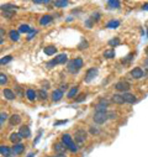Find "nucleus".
<instances>
[{"instance_id":"obj_12","label":"nucleus","mask_w":148,"mask_h":157,"mask_svg":"<svg viewBox=\"0 0 148 157\" xmlns=\"http://www.w3.org/2000/svg\"><path fill=\"white\" fill-rule=\"evenodd\" d=\"M9 138H10V141L12 142L14 145H15V144H20V141H21L22 137L20 136V134H18V132H12Z\"/></svg>"},{"instance_id":"obj_1","label":"nucleus","mask_w":148,"mask_h":157,"mask_svg":"<svg viewBox=\"0 0 148 157\" xmlns=\"http://www.w3.org/2000/svg\"><path fill=\"white\" fill-rule=\"evenodd\" d=\"M74 140H75L78 144H83L86 140V131L83 130V129H79L74 132Z\"/></svg>"},{"instance_id":"obj_5","label":"nucleus","mask_w":148,"mask_h":157,"mask_svg":"<svg viewBox=\"0 0 148 157\" xmlns=\"http://www.w3.org/2000/svg\"><path fill=\"white\" fill-rule=\"evenodd\" d=\"M122 98H123V101L127 104H133L136 103L137 98L133 94H130V93H122Z\"/></svg>"},{"instance_id":"obj_30","label":"nucleus","mask_w":148,"mask_h":157,"mask_svg":"<svg viewBox=\"0 0 148 157\" xmlns=\"http://www.w3.org/2000/svg\"><path fill=\"white\" fill-rule=\"evenodd\" d=\"M104 57H106V58H114L115 57V52H114L112 50L105 51V52H104Z\"/></svg>"},{"instance_id":"obj_42","label":"nucleus","mask_w":148,"mask_h":157,"mask_svg":"<svg viewBox=\"0 0 148 157\" xmlns=\"http://www.w3.org/2000/svg\"><path fill=\"white\" fill-rule=\"evenodd\" d=\"M143 68H145L146 71L148 72V57L145 59V61H143Z\"/></svg>"},{"instance_id":"obj_32","label":"nucleus","mask_w":148,"mask_h":157,"mask_svg":"<svg viewBox=\"0 0 148 157\" xmlns=\"http://www.w3.org/2000/svg\"><path fill=\"white\" fill-rule=\"evenodd\" d=\"M88 46H89V45H88L86 41L85 40H82V42L78 45V48H79V50H85V48H88Z\"/></svg>"},{"instance_id":"obj_4","label":"nucleus","mask_w":148,"mask_h":157,"mask_svg":"<svg viewBox=\"0 0 148 157\" xmlns=\"http://www.w3.org/2000/svg\"><path fill=\"white\" fill-rule=\"evenodd\" d=\"M130 74L132 76V78H135V79H141V78L145 76V72L142 71L141 67H136V68H133L132 71L130 72Z\"/></svg>"},{"instance_id":"obj_51","label":"nucleus","mask_w":148,"mask_h":157,"mask_svg":"<svg viewBox=\"0 0 148 157\" xmlns=\"http://www.w3.org/2000/svg\"><path fill=\"white\" fill-rule=\"evenodd\" d=\"M8 157H15V155H12V154H11L10 156H8Z\"/></svg>"},{"instance_id":"obj_11","label":"nucleus","mask_w":148,"mask_h":157,"mask_svg":"<svg viewBox=\"0 0 148 157\" xmlns=\"http://www.w3.org/2000/svg\"><path fill=\"white\" fill-rule=\"evenodd\" d=\"M37 92H35L34 89H27L26 90V98L29 99L30 101H34V100H36V98H37Z\"/></svg>"},{"instance_id":"obj_31","label":"nucleus","mask_w":148,"mask_h":157,"mask_svg":"<svg viewBox=\"0 0 148 157\" xmlns=\"http://www.w3.org/2000/svg\"><path fill=\"white\" fill-rule=\"evenodd\" d=\"M108 43H109V46H111V47H112V46H119L120 45V39H117V37L111 39Z\"/></svg>"},{"instance_id":"obj_21","label":"nucleus","mask_w":148,"mask_h":157,"mask_svg":"<svg viewBox=\"0 0 148 157\" xmlns=\"http://www.w3.org/2000/svg\"><path fill=\"white\" fill-rule=\"evenodd\" d=\"M67 54L66 53H61V54H58L57 57L54 58V61H56V63L57 64H59V63H64V62H67Z\"/></svg>"},{"instance_id":"obj_46","label":"nucleus","mask_w":148,"mask_h":157,"mask_svg":"<svg viewBox=\"0 0 148 157\" xmlns=\"http://www.w3.org/2000/svg\"><path fill=\"white\" fill-rule=\"evenodd\" d=\"M131 58H132V54H128L126 59H122V63H126V62H127V61H130Z\"/></svg>"},{"instance_id":"obj_48","label":"nucleus","mask_w":148,"mask_h":157,"mask_svg":"<svg viewBox=\"0 0 148 157\" xmlns=\"http://www.w3.org/2000/svg\"><path fill=\"white\" fill-rule=\"evenodd\" d=\"M142 9H143V10H148V3H147V4H145V5L142 6Z\"/></svg>"},{"instance_id":"obj_29","label":"nucleus","mask_w":148,"mask_h":157,"mask_svg":"<svg viewBox=\"0 0 148 157\" xmlns=\"http://www.w3.org/2000/svg\"><path fill=\"white\" fill-rule=\"evenodd\" d=\"M37 94H38V96H40V99H42V100H46L47 99V92L46 90H43V89H40L38 92H37Z\"/></svg>"},{"instance_id":"obj_2","label":"nucleus","mask_w":148,"mask_h":157,"mask_svg":"<svg viewBox=\"0 0 148 157\" xmlns=\"http://www.w3.org/2000/svg\"><path fill=\"white\" fill-rule=\"evenodd\" d=\"M108 119H109L108 113H95V114H94V116H92V120H94V123L99 124V125L104 124Z\"/></svg>"},{"instance_id":"obj_25","label":"nucleus","mask_w":148,"mask_h":157,"mask_svg":"<svg viewBox=\"0 0 148 157\" xmlns=\"http://www.w3.org/2000/svg\"><path fill=\"white\" fill-rule=\"evenodd\" d=\"M77 93H78V87H73V88L68 92L67 98H68V99H72V98H74V96L77 95Z\"/></svg>"},{"instance_id":"obj_19","label":"nucleus","mask_w":148,"mask_h":157,"mask_svg":"<svg viewBox=\"0 0 148 157\" xmlns=\"http://www.w3.org/2000/svg\"><path fill=\"white\" fill-rule=\"evenodd\" d=\"M9 37H10L11 41L16 42V41H18V39H20V32L15 31V30H11L10 32H9Z\"/></svg>"},{"instance_id":"obj_13","label":"nucleus","mask_w":148,"mask_h":157,"mask_svg":"<svg viewBox=\"0 0 148 157\" xmlns=\"http://www.w3.org/2000/svg\"><path fill=\"white\" fill-rule=\"evenodd\" d=\"M52 20H53V17L51 16V15H43V16L40 19V25H41V26H46V25H48Z\"/></svg>"},{"instance_id":"obj_15","label":"nucleus","mask_w":148,"mask_h":157,"mask_svg":"<svg viewBox=\"0 0 148 157\" xmlns=\"http://www.w3.org/2000/svg\"><path fill=\"white\" fill-rule=\"evenodd\" d=\"M17 31H18V32H22V34H31V32L34 31V30H32L29 25L22 24V25L18 26V30H17Z\"/></svg>"},{"instance_id":"obj_24","label":"nucleus","mask_w":148,"mask_h":157,"mask_svg":"<svg viewBox=\"0 0 148 157\" xmlns=\"http://www.w3.org/2000/svg\"><path fill=\"white\" fill-rule=\"evenodd\" d=\"M119 26H120L119 20H111L106 24V27H108V29H116V27H119Z\"/></svg>"},{"instance_id":"obj_16","label":"nucleus","mask_w":148,"mask_h":157,"mask_svg":"<svg viewBox=\"0 0 148 157\" xmlns=\"http://www.w3.org/2000/svg\"><path fill=\"white\" fill-rule=\"evenodd\" d=\"M43 52H45V54H47V56H52V54L57 52V48H56L54 46H46L43 48Z\"/></svg>"},{"instance_id":"obj_28","label":"nucleus","mask_w":148,"mask_h":157,"mask_svg":"<svg viewBox=\"0 0 148 157\" xmlns=\"http://www.w3.org/2000/svg\"><path fill=\"white\" fill-rule=\"evenodd\" d=\"M53 4H54L56 8H64L68 4V1L67 0H58V1H54Z\"/></svg>"},{"instance_id":"obj_37","label":"nucleus","mask_w":148,"mask_h":157,"mask_svg":"<svg viewBox=\"0 0 148 157\" xmlns=\"http://www.w3.org/2000/svg\"><path fill=\"white\" fill-rule=\"evenodd\" d=\"M8 119V114L6 113H1V118H0V123H1V126L4 125V121H5V120Z\"/></svg>"},{"instance_id":"obj_49","label":"nucleus","mask_w":148,"mask_h":157,"mask_svg":"<svg viewBox=\"0 0 148 157\" xmlns=\"http://www.w3.org/2000/svg\"><path fill=\"white\" fill-rule=\"evenodd\" d=\"M66 89H67V85H66V84L61 87V90H66Z\"/></svg>"},{"instance_id":"obj_7","label":"nucleus","mask_w":148,"mask_h":157,"mask_svg":"<svg viewBox=\"0 0 148 157\" xmlns=\"http://www.w3.org/2000/svg\"><path fill=\"white\" fill-rule=\"evenodd\" d=\"M18 134H20V136L22 138H29L31 136V131H30V127L29 126H21L20 130H18Z\"/></svg>"},{"instance_id":"obj_40","label":"nucleus","mask_w":148,"mask_h":157,"mask_svg":"<svg viewBox=\"0 0 148 157\" xmlns=\"http://www.w3.org/2000/svg\"><path fill=\"white\" fill-rule=\"evenodd\" d=\"M56 64H57V63H56V61H54V59H52V61L47 62V64H46V66H47L48 68H52V67H54V66H56Z\"/></svg>"},{"instance_id":"obj_3","label":"nucleus","mask_w":148,"mask_h":157,"mask_svg":"<svg viewBox=\"0 0 148 157\" xmlns=\"http://www.w3.org/2000/svg\"><path fill=\"white\" fill-rule=\"evenodd\" d=\"M115 88H116V90H119V92H122V93H127L131 87H130V84H128L127 82L121 81V82H117V83H116Z\"/></svg>"},{"instance_id":"obj_43","label":"nucleus","mask_w":148,"mask_h":157,"mask_svg":"<svg viewBox=\"0 0 148 157\" xmlns=\"http://www.w3.org/2000/svg\"><path fill=\"white\" fill-rule=\"evenodd\" d=\"M67 120H59V121H56L54 123V126H58V125H62V124H66Z\"/></svg>"},{"instance_id":"obj_26","label":"nucleus","mask_w":148,"mask_h":157,"mask_svg":"<svg viewBox=\"0 0 148 157\" xmlns=\"http://www.w3.org/2000/svg\"><path fill=\"white\" fill-rule=\"evenodd\" d=\"M68 71L69 72H71V73H77L78 72V69H77V67L75 66H74V62H73V59H72V61H69L68 62Z\"/></svg>"},{"instance_id":"obj_44","label":"nucleus","mask_w":148,"mask_h":157,"mask_svg":"<svg viewBox=\"0 0 148 157\" xmlns=\"http://www.w3.org/2000/svg\"><path fill=\"white\" fill-rule=\"evenodd\" d=\"M108 116H109V119H115V118H116V113L110 112V113H108Z\"/></svg>"},{"instance_id":"obj_36","label":"nucleus","mask_w":148,"mask_h":157,"mask_svg":"<svg viewBox=\"0 0 148 157\" xmlns=\"http://www.w3.org/2000/svg\"><path fill=\"white\" fill-rule=\"evenodd\" d=\"M67 149H68L69 151H72V152H77V151H78V146H77V145H74V142H73V144H72V145H69Z\"/></svg>"},{"instance_id":"obj_8","label":"nucleus","mask_w":148,"mask_h":157,"mask_svg":"<svg viewBox=\"0 0 148 157\" xmlns=\"http://www.w3.org/2000/svg\"><path fill=\"white\" fill-rule=\"evenodd\" d=\"M25 150V146L22 145V144H15L12 147H11V152H12V155H20L22 154Z\"/></svg>"},{"instance_id":"obj_50","label":"nucleus","mask_w":148,"mask_h":157,"mask_svg":"<svg viewBox=\"0 0 148 157\" xmlns=\"http://www.w3.org/2000/svg\"><path fill=\"white\" fill-rule=\"evenodd\" d=\"M146 54H147V56H148V47L146 48Z\"/></svg>"},{"instance_id":"obj_34","label":"nucleus","mask_w":148,"mask_h":157,"mask_svg":"<svg viewBox=\"0 0 148 157\" xmlns=\"http://www.w3.org/2000/svg\"><path fill=\"white\" fill-rule=\"evenodd\" d=\"M12 59V57L11 56H6V57H4V58H1V61H0V63L1 64H6V63H9Z\"/></svg>"},{"instance_id":"obj_6","label":"nucleus","mask_w":148,"mask_h":157,"mask_svg":"<svg viewBox=\"0 0 148 157\" xmlns=\"http://www.w3.org/2000/svg\"><path fill=\"white\" fill-rule=\"evenodd\" d=\"M96 74H98V69H96V68L88 69V71H86V76H85V82H90L91 79H94Z\"/></svg>"},{"instance_id":"obj_9","label":"nucleus","mask_w":148,"mask_h":157,"mask_svg":"<svg viewBox=\"0 0 148 157\" xmlns=\"http://www.w3.org/2000/svg\"><path fill=\"white\" fill-rule=\"evenodd\" d=\"M51 98H52L53 101H59L62 98H63V90L61 89H56L52 92V95H51Z\"/></svg>"},{"instance_id":"obj_38","label":"nucleus","mask_w":148,"mask_h":157,"mask_svg":"<svg viewBox=\"0 0 148 157\" xmlns=\"http://www.w3.org/2000/svg\"><path fill=\"white\" fill-rule=\"evenodd\" d=\"M90 134H91V135H98V134H99V130H98L96 127L91 126V127H90Z\"/></svg>"},{"instance_id":"obj_17","label":"nucleus","mask_w":148,"mask_h":157,"mask_svg":"<svg viewBox=\"0 0 148 157\" xmlns=\"http://www.w3.org/2000/svg\"><path fill=\"white\" fill-rule=\"evenodd\" d=\"M0 152H1V156H4V157H8V156H10L12 152H11V149H9L8 146H5V145H1L0 146Z\"/></svg>"},{"instance_id":"obj_45","label":"nucleus","mask_w":148,"mask_h":157,"mask_svg":"<svg viewBox=\"0 0 148 157\" xmlns=\"http://www.w3.org/2000/svg\"><path fill=\"white\" fill-rule=\"evenodd\" d=\"M12 14H14V11H5L4 15H5V17H10V16H12Z\"/></svg>"},{"instance_id":"obj_39","label":"nucleus","mask_w":148,"mask_h":157,"mask_svg":"<svg viewBox=\"0 0 148 157\" xmlns=\"http://www.w3.org/2000/svg\"><path fill=\"white\" fill-rule=\"evenodd\" d=\"M85 98H86V95L82 94V95H79V98H75V101H77V103H80V101H84Z\"/></svg>"},{"instance_id":"obj_41","label":"nucleus","mask_w":148,"mask_h":157,"mask_svg":"<svg viewBox=\"0 0 148 157\" xmlns=\"http://www.w3.org/2000/svg\"><path fill=\"white\" fill-rule=\"evenodd\" d=\"M36 34H37V31H36V30H34V31H32L29 36H27V40H29V41H30V40H32V39L35 37V35H36Z\"/></svg>"},{"instance_id":"obj_33","label":"nucleus","mask_w":148,"mask_h":157,"mask_svg":"<svg viewBox=\"0 0 148 157\" xmlns=\"http://www.w3.org/2000/svg\"><path fill=\"white\" fill-rule=\"evenodd\" d=\"M6 83H8V78H6V76L4 74V73H1V74H0V84L5 85Z\"/></svg>"},{"instance_id":"obj_23","label":"nucleus","mask_w":148,"mask_h":157,"mask_svg":"<svg viewBox=\"0 0 148 157\" xmlns=\"http://www.w3.org/2000/svg\"><path fill=\"white\" fill-rule=\"evenodd\" d=\"M53 149H54V151L57 152V154H64L66 146H64L63 144H59V142H58V144H56V145H54Z\"/></svg>"},{"instance_id":"obj_20","label":"nucleus","mask_w":148,"mask_h":157,"mask_svg":"<svg viewBox=\"0 0 148 157\" xmlns=\"http://www.w3.org/2000/svg\"><path fill=\"white\" fill-rule=\"evenodd\" d=\"M111 100L116 104H123L125 103L123 98H122V94H114L112 96H111Z\"/></svg>"},{"instance_id":"obj_18","label":"nucleus","mask_w":148,"mask_h":157,"mask_svg":"<svg viewBox=\"0 0 148 157\" xmlns=\"http://www.w3.org/2000/svg\"><path fill=\"white\" fill-rule=\"evenodd\" d=\"M3 95L5 96V99H8V100H12L14 98H15V93H14L12 90H10V89H4L3 90Z\"/></svg>"},{"instance_id":"obj_35","label":"nucleus","mask_w":148,"mask_h":157,"mask_svg":"<svg viewBox=\"0 0 148 157\" xmlns=\"http://www.w3.org/2000/svg\"><path fill=\"white\" fill-rule=\"evenodd\" d=\"M91 21H99L100 20V14L99 12H95V14H92L91 15Z\"/></svg>"},{"instance_id":"obj_10","label":"nucleus","mask_w":148,"mask_h":157,"mask_svg":"<svg viewBox=\"0 0 148 157\" xmlns=\"http://www.w3.org/2000/svg\"><path fill=\"white\" fill-rule=\"evenodd\" d=\"M62 144L68 147L69 145H72L73 144V140H72V136L69 135V134H63L62 135Z\"/></svg>"},{"instance_id":"obj_27","label":"nucleus","mask_w":148,"mask_h":157,"mask_svg":"<svg viewBox=\"0 0 148 157\" xmlns=\"http://www.w3.org/2000/svg\"><path fill=\"white\" fill-rule=\"evenodd\" d=\"M73 62H74V66L77 67L78 71H79V69L83 67V59H82L80 57H78V58H75V59H73Z\"/></svg>"},{"instance_id":"obj_47","label":"nucleus","mask_w":148,"mask_h":157,"mask_svg":"<svg viewBox=\"0 0 148 157\" xmlns=\"http://www.w3.org/2000/svg\"><path fill=\"white\" fill-rule=\"evenodd\" d=\"M54 157H67V156L64 155V154H57V155H56Z\"/></svg>"},{"instance_id":"obj_22","label":"nucleus","mask_w":148,"mask_h":157,"mask_svg":"<svg viewBox=\"0 0 148 157\" xmlns=\"http://www.w3.org/2000/svg\"><path fill=\"white\" fill-rule=\"evenodd\" d=\"M108 6L110 9H119L121 6V3L119 0H110V1H108Z\"/></svg>"},{"instance_id":"obj_14","label":"nucleus","mask_w":148,"mask_h":157,"mask_svg":"<svg viewBox=\"0 0 148 157\" xmlns=\"http://www.w3.org/2000/svg\"><path fill=\"white\" fill-rule=\"evenodd\" d=\"M9 123H10V125L14 126V125H17V124L21 123V118L18 116L17 114H14L10 116V120H9Z\"/></svg>"}]
</instances>
